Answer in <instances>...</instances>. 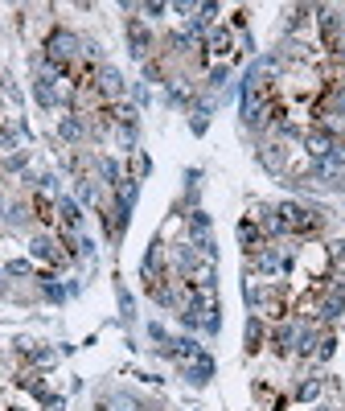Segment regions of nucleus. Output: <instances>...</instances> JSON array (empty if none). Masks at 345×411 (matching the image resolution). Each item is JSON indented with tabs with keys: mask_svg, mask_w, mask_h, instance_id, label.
Wrapping results in <instances>:
<instances>
[{
	"mask_svg": "<svg viewBox=\"0 0 345 411\" xmlns=\"http://www.w3.org/2000/svg\"><path fill=\"white\" fill-rule=\"evenodd\" d=\"M276 210H280V218H284L288 235H313V231L321 226V210H313V206L284 202V206H276Z\"/></svg>",
	"mask_w": 345,
	"mask_h": 411,
	"instance_id": "nucleus-1",
	"label": "nucleus"
},
{
	"mask_svg": "<svg viewBox=\"0 0 345 411\" xmlns=\"http://www.w3.org/2000/svg\"><path fill=\"white\" fill-rule=\"evenodd\" d=\"M78 49H82V41H78L70 29H53V33L45 37V62H53V66H66Z\"/></svg>",
	"mask_w": 345,
	"mask_h": 411,
	"instance_id": "nucleus-2",
	"label": "nucleus"
},
{
	"mask_svg": "<svg viewBox=\"0 0 345 411\" xmlns=\"http://www.w3.org/2000/svg\"><path fill=\"white\" fill-rule=\"evenodd\" d=\"M128 49H132V58H140V62H148V49H152V29L144 25V21H128Z\"/></svg>",
	"mask_w": 345,
	"mask_h": 411,
	"instance_id": "nucleus-3",
	"label": "nucleus"
},
{
	"mask_svg": "<svg viewBox=\"0 0 345 411\" xmlns=\"http://www.w3.org/2000/svg\"><path fill=\"white\" fill-rule=\"evenodd\" d=\"M210 379H214V358L202 350V354H198V358L185 366V383H189V387H206Z\"/></svg>",
	"mask_w": 345,
	"mask_h": 411,
	"instance_id": "nucleus-4",
	"label": "nucleus"
},
{
	"mask_svg": "<svg viewBox=\"0 0 345 411\" xmlns=\"http://www.w3.org/2000/svg\"><path fill=\"white\" fill-rule=\"evenodd\" d=\"M58 136H62L66 144H82V140H86V119H82L78 111L62 115V124H58Z\"/></svg>",
	"mask_w": 345,
	"mask_h": 411,
	"instance_id": "nucleus-5",
	"label": "nucleus"
},
{
	"mask_svg": "<svg viewBox=\"0 0 345 411\" xmlns=\"http://www.w3.org/2000/svg\"><path fill=\"white\" fill-rule=\"evenodd\" d=\"M99 91H103L107 99H119V95L128 91V82H123V74H119L115 66H103V70H99Z\"/></svg>",
	"mask_w": 345,
	"mask_h": 411,
	"instance_id": "nucleus-6",
	"label": "nucleus"
},
{
	"mask_svg": "<svg viewBox=\"0 0 345 411\" xmlns=\"http://www.w3.org/2000/svg\"><path fill=\"white\" fill-rule=\"evenodd\" d=\"M296 333H300V325H296V321H284V325L272 333L276 354H292V350H296Z\"/></svg>",
	"mask_w": 345,
	"mask_h": 411,
	"instance_id": "nucleus-7",
	"label": "nucleus"
},
{
	"mask_svg": "<svg viewBox=\"0 0 345 411\" xmlns=\"http://www.w3.org/2000/svg\"><path fill=\"white\" fill-rule=\"evenodd\" d=\"M29 251H33V259H45V263H62V251H58V243H53L49 235H37V239L29 243Z\"/></svg>",
	"mask_w": 345,
	"mask_h": 411,
	"instance_id": "nucleus-8",
	"label": "nucleus"
},
{
	"mask_svg": "<svg viewBox=\"0 0 345 411\" xmlns=\"http://www.w3.org/2000/svg\"><path fill=\"white\" fill-rule=\"evenodd\" d=\"M284 268V259H280V247H259V255H255V272H263V276H276Z\"/></svg>",
	"mask_w": 345,
	"mask_h": 411,
	"instance_id": "nucleus-9",
	"label": "nucleus"
},
{
	"mask_svg": "<svg viewBox=\"0 0 345 411\" xmlns=\"http://www.w3.org/2000/svg\"><path fill=\"white\" fill-rule=\"evenodd\" d=\"M259 161H263V169H267V173H284L288 152H284L280 144H263V148H259Z\"/></svg>",
	"mask_w": 345,
	"mask_h": 411,
	"instance_id": "nucleus-10",
	"label": "nucleus"
},
{
	"mask_svg": "<svg viewBox=\"0 0 345 411\" xmlns=\"http://www.w3.org/2000/svg\"><path fill=\"white\" fill-rule=\"evenodd\" d=\"M239 243H243L247 251H259V247H263V231L255 226V218H243V222H239Z\"/></svg>",
	"mask_w": 345,
	"mask_h": 411,
	"instance_id": "nucleus-11",
	"label": "nucleus"
},
{
	"mask_svg": "<svg viewBox=\"0 0 345 411\" xmlns=\"http://www.w3.org/2000/svg\"><path fill=\"white\" fill-rule=\"evenodd\" d=\"M342 309H345V284H337V288L321 301V317H325V321H337V317H342Z\"/></svg>",
	"mask_w": 345,
	"mask_h": 411,
	"instance_id": "nucleus-12",
	"label": "nucleus"
},
{
	"mask_svg": "<svg viewBox=\"0 0 345 411\" xmlns=\"http://www.w3.org/2000/svg\"><path fill=\"white\" fill-rule=\"evenodd\" d=\"M95 169H99V177H103V181H107V185H111V189H119V185H123V181H128V177H123V173H119V165H115V161H111V156H99V161H95Z\"/></svg>",
	"mask_w": 345,
	"mask_h": 411,
	"instance_id": "nucleus-13",
	"label": "nucleus"
},
{
	"mask_svg": "<svg viewBox=\"0 0 345 411\" xmlns=\"http://www.w3.org/2000/svg\"><path fill=\"white\" fill-rule=\"evenodd\" d=\"M58 214H62V222H66L70 231H78V226H82V210H78V202H74V198H66V193L58 198Z\"/></svg>",
	"mask_w": 345,
	"mask_h": 411,
	"instance_id": "nucleus-14",
	"label": "nucleus"
},
{
	"mask_svg": "<svg viewBox=\"0 0 345 411\" xmlns=\"http://www.w3.org/2000/svg\"><path fill=\"white\" fill-rule=\"evenodd\" d=\"M263 321H259V313H251L247 317V354H259V346H263Z\"/></svg>",
	"mask_w": 345,
	"mask_h": 411,
	"instance_id": "nucleus-15",
	"label": "nucleus"
},
{
	"mask_svg": "<svg viewBox=\"0 0 345 411\" xmlns=\"http://www.w3.org/2000/svg\"><path fill=\"white\" fill-rule=\"evenodd\" d=\"M210 235V214L206 210H189V239H202Z\"/></svg>",
	"mask_w": 345,
	"mask_h": 411,
	"instance_id": "nucleus-16",
	"label": "nucleus"
},
{
	"mask_svg": "<svg viewBox=\"0 0 345 411\" xmlns=\"http://www.w3.org/2000/svg\"><path fill=\"white\" fill-rule=\"evenodd\" d=\"M177 268H181V272H193V268H198V247H193V243H181V247H177Z\"/></svg>",
	"mask_w": 345,
	"mask_h": 411,
	"instance_id": "nucleus-17",
	"label": "nucleus"
},
{
	"mask_svg": "<svg viewBox=\"0 0 345 411\" xmlns=\"http://www.w3.org/2000/svg\"><path fill=\"white\" fill-rule=\"evenodd\" d=\"M37 280H41V292H45V301H53V305H62V301L70 296V292H66L62 284H53V276H37Z\"/></svg>",
	"mask_w": 345,
	"mask_h": 411,
	"instance_id": "nucleus-18",
	"label": "nucleus"
},
{
	"mask_svg": "<svg viewBox=\"0 0 345 411\" xmlns=\"http://www.w3.org/2000/svg\"><path fill=\"white\" fill-rule=\"evenodd\" d=\"M317 395H321V379H305V383L296 387V399H300V403H313Z\"/></svg>",
	"mask_w": 345,
	"mask_h": 411,
	"instance_id": "nucleus-19",
	"label": "nucleus"
},
{
	"mask_svg": "<svg viewBox=\"0 0 345 411\" xmlns=\"http://www.w3.org/2000/svg\"><path fill=\"white\" fill-rule=\"evenodd\" d=\"M206 49L226 54V49H230V33H226V29H214V33H210V41H206Z\"/></svg>",
	"mask_w": 345,
	"mask_h": 411,
	"instance_id": "nucleus-20",
	"label": "nucleus"
},
{
	"mask_svg": "<svg viewBox=\"0 0 345 411\" xmlns=\"http://www.w3.org/2000/svg\"><path fill=\"white\" fill-rule=\"evenodd\" d=\"M206 124H210V103H198V107H193V119H189V128L202 136V132H206Z\"/></svg>",
	"mask_w": 345,
	"mask_h": 411,
	"instance_id": "nucleus-21",
	"label": "nucleus"
},
{
	"mask_svg": "<svg viewBox=\"0 0 345 411\" xmlns=\"http://www.w3.org/2000/svg\"><path fill=\"white\" fill-rule=\"evenodd\" d=\"M119 317H123V321H136V301H132L128 288H119Z\"/></svg>",
	"mask_w": 345,
	"mask_h": 411,
	"instance_id": "nucleus-22",
	"label": "nucleus"
},
{
	"mask_svg": "<svg viewBox=\"0 0 345 411\" xmlns=\"http://www.w3.org/2000/svg\"><path fill=\"white\" fill-rule=\"evenodd\" d=\"M309 12H313L309 4H296V8H288V29H300V25L309 21Z\"/></svg>",
	"mask_w": 345,
	"mask_h": 411,
	"instance_id": "nucleus-23",
	"label": "nucleus"
},
{
	"mask_svg": "<svg viewBox=\"0 0 345 411\" xmlns=\"http://www.w3.org/2000/svg\"><path fill=\"white\" fill-rule=\"evenodd\" d=\"M4 276H21V280H25V276H33V263H29V259H12V263L4 268Z\"/></svg>",
	"mask_w": 345,
	"mask_h": 411,
	"instance_id": "nucleus-24",
	"label": "nucleus"
},
{
	"mask_svg": "<svg viewBox=\"0 0 345 411\" xmlns=\"http://www.w3.org/2000/svg\"><path fill=\"white\" fill-rule=\"evenodd\" d=\"M329 111H333V115H342V119H345V82L337 86V91H333V99H329Z\"/></svg>",
	"mask_w": 345,
	"mask_h": 411,
	"instance_id": "nucleus-25",
	"label": "nucleus"
},
{
	"mask_svg": "<svg viewBox=\"0 0 345 411\" xmlns=\"http://www.w3.org/2000/svg\"><path fill=\"white\" fill-rule=\"evenodd\" d=\"M226 78H230V70H226V66H214V70H210V86H214V91H218V86H226Z\"/></svg>",
	"mask_w": 345,
	"mask_h": 411,
	"instance_id": "nucleus-26",
	"label": "nucleus"
},
{
	"mask_svg": "<svg viewBox=\"0 0 345 411\" xmlns=\"http://www.w3.org/2000/svg\"><path fill=\"white\" fill-rule=\"evenodd\" d=\"M78 202H86V206L95 202V185H91L86 177H78Z\"/></svg>",
	"mask_w": 345,
	"mask_h": 411,
	"instance_id": "nucleus-27",
	"label": "nucleus"
},
{
	"mask_svg": "<svg viewBox=\"0 0 345 411\" xmlns=\"http://www.w3.org/2000/svg\"><path fill=\"white\" fill-rule=\"evenodd\" d=\"M8 222H12V226H25V222H29V210H25V206H12V210H8Z\"/></svg>",
	"mask_w": 345,
	"mask_h": 411,
	"instance_id": "nucleus-28",
	"label": "nucleus"
},
{
	"mask_svg": "<svg viewBox=\"0 0 345 411\" xmlns=\"http://www.w3.org/2000/svg\"><path fill=\"white\" fill-rule=\"evenodd\" d=\"M41 189H45V193H58V177L45 173V177H41ZM58 198H62V193H58Z\"/></svg>",
	"mask_w": 345,
	"mask_h": 411,
	"instance_id": "nucleus-29",
	"label": "nucleus"
},
{
	"mask_svg": "<svg viewBox=\"0 0 345 411\" xmlns=\"http://www.w3.org/2000/svg\"><path fill=\"white\" fill-rule=\"evenodd\" d=\"M144 12L156 21V16H165V12H169V4H144Z\"/></svg>",
	"mask_w": 345,
	"mask_h": 411,
	"instance_id": "nucleus-30",
	"label": "nucleus"
},
{
	"mask_svg": "<svg viewBox=\"0 0 345 411\" xmlns=\"http://www.w3.org/2000/svg\"><path fill=\"white\" fill-rule=\"evenodd\" d=\"M333 259H337V263H345V243H333Z\"/></svg>",
	"mask_w": 345,
	"mask_h": 411,
	"instance_id": "nucleus-31",
	"label": "nucleus"
},
{
	"mask_svg": "<svg viewBox=\"0 0 345 411\" xmlns=\"http://www.w3.org/2000/svg\"><path fill=\"white\" fill-rule=\"evenodd\" d=\"M337 54H342V58H345V33H342V37H337Z\"/></svg>",
	"mask_w": 345,
	"mask_h": 411,
	"instance_id": "nucleus-32",
	"label": "nucleus"
},
{
	"mask_svg": "<svg viewBox=\"0 0 345 411\" xmlns=\"http://www.w3.org/2000/svg\"><path fill=\"white\" fill-rule=\"evenodd\" d=\"M0 292H4V272H0Z\"/></svg>",
	"mask_w": 345,
	"mask_h": 411,
	"instance_id": "nucleus-33",
	"label": "nucleus"
},
{
	"mask_svg": "<svg viewBox=\"0 0 345 411\" xmlns=\"http://www.w3.org/2000/svg\"><path fill=\"white\" fill-rule=\"evenodd\" d=\"M317 411H329V408H317Z\"/></svg>",
	"mask_w": 345,
	"mask_h": 411,
	"instance_id": "nucleus-34",
	"label": "nucleus"
}]
</instances>
